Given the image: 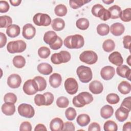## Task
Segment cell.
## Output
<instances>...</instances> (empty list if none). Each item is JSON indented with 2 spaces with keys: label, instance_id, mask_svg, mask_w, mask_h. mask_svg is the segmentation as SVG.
<instances>
[{
  "label": "cell",
  "instance_id": "1",
  "mask_svg": "<svg viewBox=\"0 0 131 131\" xmlns=\"http://www.w3.org/2000/svg\"><path fill=\"white\" fill-rule=\"evenodd\" d=\"M65 47L69 49H80L84 44L83 37L80 34H75L67 36L63 41Z\"/></svg>",
  "mask_w": 131,
  "mask_h": 131
},
{
  "label": "cell",
  "instance_id": "2",
  "mask_svg": "<svg viewBox=\"0 0 131 131\" xmlns=\"http://www.w3.org/2000/svg\"><path fill=\"white\" fill-rule=\"evenodd\" d=\"M93 99L92 94L87 92H82L73 98L72 103L75 107H82L91 103Z\"/></svg>",
  "mask_w": 131,
  "mask_h": 131
},
{
  "label": "cell",
  "instance_id": "3",
  "mask_svg": "<svg viewBox=\"0 0 131 131\" xmlns=\"http://www.w3.org/2000/svg\"><path fill=\"white\" fill-rule=\"evenodd\" d=\"M76 73L79 79L82 83H88L93 77L92 71L90 67L80 66L76 70Z\"/></svg>",
  "mask_w": 131,
  "mask_h": 131
},
{
  "label": "cell",
  "instance_id": "4",
  "mask_svg": "<svg viewBox=\"0 0 131 131\" xmlns=\"http://www.w3.org/2000/svg\"><path fill=\"white\" fill-rule=\"evenodd\" d=\"M27 47V44L23 40H17L8 42L7 46V51L12 54L21 53L24 52Z\"/></svg>",
  "mask_w": 131,
  "mask_h": 131
},
{
  "label": "cell",
  "instance_id": "5",
  "mask_svg": "<svg viewBox=\"0 0 131 131\" xmlns=\"http://www.w3.org/2000/svg\"><path fill=\"white\" fill-rule=\"evenodd\" d=\"M71 56L67 51H61L59 53H54L51 55V61L55 64H59L62 63H67L71 59Z\"/></svg>",
  "mask_w": 131,
  "mask_h": 131
},
{
  "label": "cell",
  "instance_id": "6",
  "mask_svg": "<svg viewBox=\"0 0 131 131\" xmlns=\"http://www.w3.org/2000/svg\"><path fill=\"white\" fill-rule=\"evenodd\" d=\"M79 59L82 62L88 64L95 63L98 60L97 54L93 51L88 50L83 51L79 55Z\"/></svg>",
  "mask_w": 131,
  "mask_h": 131
},
{
  "label": "cell",
  "instance_id": "7",
  "mask_svg": "<svg viewBox=\"0 0 131 131\" xmlns=\"http://www.w3.org/2000/svg\"><path fill=\"white\" fill-rule=\"evenodd\" d=\"M33 21L36 26L46 27L51 24L52 20L48 14L37 13L34 15L33 17Z\"/></svg>",
  "mask_w": 131,
  "mask_h": 131
},
{
  "label": "cell",
  "instance_id": "8",
  "mask_svg": "<svg viewBox=\"0 0 131 131\" xmlns=\"http://www.w3.org/2000/svg\"><path fill=\"white\" fill-rule=\"evenodd\" d=\"M18 112L19 114L27 118H32L35 114V111L33 107L27 103H22L18 106Z\"/></svg>",
  "mask_w": 131,
  "mask_h": 131
},
{
  "label": "cell",
  "instance_id": "9",
  "mask_svg": "<svg viewBox=\"0 0 131 131\" xmlns=\"http://www.w3.org/2000/svg\"><path fill=\"white\" fill-rule=\"evenodd\" d=\"M23 89L24 93L28 95H33L38 91L37 84L34 79H29L25 82Z\"/></svg>",
  "mask_w": 131,
  "mask_h": 131
},
{
  "label": "cell",
  "instance_id": "10",
  "mask_svg": "<svg viewBox=\"0 0 131 131\" xmlns=\"http://www.w3.org/2000/svg\"><path fill=\"white\" fill-rule=\"evenodd\" d=\"M64 88L67 92L70 95H74L77 92L78 84L75 79L74 78H68L64 81Z\"/></svg>",
  "mask_w": 131,
  "mask_h": 131
},
{
  "label": "cell",
  "instance_id": "11",
  "mask_svg": "<svg viewBox=\"0 0 131 131\" xmlns=\"http://www.w3.org/2000/svg\"><path fill=\"white\" fill-rule=\"evenodd\" d=\"M36 34V29L31 24H27L23 28L22 35L27 39L33 38Z\"/></svg>",
  "mask_w": 131,
  "mask_h": 131
},
{
  "label": "cell",
  "instance_id": "12",
  "mask_svg": "<svg viewBox=\"0 0 131 131\" xmlns=\"http://www.w3.org/2000/svg\"><path fill=\"white\" fill-rule=\"evenodd\" d=\"M21 83L20 76L16 74L10 75L7 78V84L12 89H16L20 86Z\"/></svg>",
  "mask_w": 131,
  "mask_h": 131
},
{
  "label": "cell",
  "instance_id": "13",
  "mask_svg": "<svg viewBox=\"0 0 131 131\" xmlns=\"http://www.w3.org/2000/svg\"><path fill=\"white\" fill-rule=\"evenodd\" d=\"M115 74V70L114 67L110 66L104 67L100 71L101 77L105 80L111 79Z\"/></svg>",
  "mask_w": 131,
  "mask_h": 131
},
{
  "label": "cell",
  "instance_id": "14",
  "mask_svg": "<svg viewBox=\"0 0 131 131\" xmlns=\"http://www.w3.org/2000/svg\"><path fill=\"white\" fill-rule=\"evenodd\" d=\"M117 74L122 78H126L128 80H130L131 70L126 65H121L116 68Z\"/></svg>",
  "mask_w": 131,
  "mask_h": 131
},
{
  "label": "cell",
  "instance_id": "15",
  "mask_svg": "<svg viewBox=\"0 0 131 131\" xmlns=\"http://www.w3.org/2000/svg\"><path fill=\"white\" fill-rule=\"evenodd\" d=\"M110 30L113 35L116 36H119L124 33L125 27L124 25L120 23H115L111 26Z\"/></svg>",
  "mask_w": 131,
  "mask_h": 131
},
{
  "label": "cell",
  "instance_id": "16",
  "mask_svg": "<svg viewBox=\"0 0 131 131\" xmlns=\"http://www.w3.org/2000/svg\"><path fill=\"white\" fill-rule=\"evenodd\" d=\"M109 61L117 66H120L123 63V59L121 56V54L117 51H115L109 55Z\"/></svg>",
  "mask_w": 131,
  "mask_h": 131
},
{
  "label": "cell",
  "instance_id": "17",
  "mask_svg": "<svg viewBox=\"0 0 131 131\" xmlns=\"http://www.w3.org/2000/svg\"><path fill=\"white\" fill-rule=\"evenodd\" d=\"M64 123L61 119L55 118L50 123V128L52 131H61L63 130Z\"/></svg>",
  "mask_w": 131,
  "mask_h": 131
},
{
  "label": "cell",
  "instance_id": "18",
  "mask_svg": "<svg viewBox=\"0 0 131 131\" xmlns=\"http://www.w3.org/2000/svg\"><path fill=\"white\" fill-rule=\"evenodd\" d=\"M89 88L93 94H99L102 92L103 86L102 83L99 81L94 80L90 83Z\"/></svg>",
  "mask_w": 131,
  "mask_h": 131
},
{
  "label": "cell",
  "instance_id": "19",
  "mask_svg": "<svg viewBox=\"0 0 131 131\" xmlns=\"http://www.w3.org/2000/svg\"><path fill=\"white\" fill-rule=\"evenodd\" d=\"M59 36L53 31H48L43 35V41L50 46L52 45L58 39Z\"/></svg>",
  "mask_w": 131,
  "mask_h": 131
},
{
  "label": "cell",
  "instance_id": "20",
  "mask_svg": "<svg viewBox=\"0 0 131 131\" xmlns=\"http://www.w3.org/2000/svg\"><path fill=\"white\" fill-rule=\"evenodd\" d=\"M129 112L127 109L120 106L115 112L116 118L119 122H123L128 118Z\"/></svg>",
  "mask_w": 131,
  "mask_h": 131
},
{
  "label": "cell",
  "instance_id": "21",
  "mask_svg": "<svg viewBox=\"0 0 131 131\" xmlns=\"http://www.w3.org/2000/svg\"><path fill=\"white\" fill-rule=\"evenodd\" d=\"M62 81L61 75L57 73H54L50 75L49 77V83L50 85L53 88H58Z\"/></svg>",
  "mask_w": 131,
  "mask_h": 131
},
{
  "label": "cell",
  "instance_id": "22",
  "mask_svg": "<svg viewBox=\"0 0 131 131\" xmlns=\"http://www.w3.org/2000/svg\"><path fill=\"white\" fill-rule=\"evenodd\" d=\"M2 112L6 116H11L15 112V106L14 103L10 102H5L1 107Z\"/></svg>",
  "mask_w": 131,
  "mask_h": 131
},
{
  "label": "cell",
  "instance_id": "23",
  "mask_svg": "<svg viewBox=\"0 0 131 131\" xmlns=\"http://www.w3.org/2000/svg\"><path fill=\"white\" fill-rule=\"evenodd\" d=\"M20 29L19 26L12 24L9 26L6 29V33L7 35L11 38H14L18 36L20 34Z\"/></svg>",
  "mask_w": 131,
  "mask_h": 131
},
{
  "label": "cell",
  "instance_id": "24",
  "mask_svg": "<svg viewBox=\"0 0 131 131\" xmlns=\"http://www.w3.org/2000/svg\"><path fill=\"white\" fill-rule=\"evenodd\" d=\"M37 70L40 73L43 75H48L52 72L53 68L50 64L46 62H42L39 63L37 66Z\"/></svg>",
  "mask_w": 131,
  "mask_h": 131
},
{
  "label": "cell",
  "instance_id": "25",
  "mask_svg": "<svg viewBox=\"0 0 131 131\" xmlns=\"http://www.w3.org/2000/svg\"><path fill=\"white\" fill-rule=\"evenodd\" d=\"M114 113L113 107L110 105H105L100 110V115L104 119H108L112 116Z\"/></svg>",
  "mask_w": 131,
  "mask_h": 131
},
{
  "label": "cell",
  "instance_id": "26",
  "mask_svg": "<svg viewBox=\"0 0 131 131\" xmlns=\"http://www.w3.org/2000/svg\"><path fill=\"white\" fill-rule=\"evenodd\" d=\"M51 26L54 30L59 31L64 29L65 22L64 20L61 18H56L52 20Z\"/></svg>",
  "mask_w": 131,
  "mask_h": 131
},
{
  "label": "cell",
  "instance_id": "27",
  "mask_svg": "<svg viewBox=\"0 0 131 131\" xmlns=\"http://www.w3.org/2000/svg\"><path fill=\"white\" fill-rule=\"evenodd\" d=\"M90 121L91 119L90 116L86 114L79 115L76 119L78 124L81 127H84L88 125L90 122Z\"/></svg>",
  "mask_w": 131,
  "mask_h": 131
},
{
  "label": "cell",
  "instance_id": "28",
  "mask_svg": "<svg viewBox=\"0 0 131 131\" xmlns=\"http://www.w3.org/2000/svg\"><path fill=\"white\" fill-rule=\"evenodd\" d=\"M118 90L122 94H127L130 92L131 85L126 81H122L119 84Z\"/></svg>",
  "mask_w": 131,
  "mask_h": 131
},
{
  "label": "cell",
  "instance_id": "29",
  "mask_svg": "<svg viewBox=\"0 0 131 131\" xmlns=\"http://www.w3.org/2000/svg\"><path fill=\"white\" fill-rule=\"evenodd\" d=\"M108 10L111 14V18L112 19L118 18L122 11L120 7L116 5H113L110 7Z\"/></svg>",
  "mask_w": 131,
  "mask_h": 131
},
{
  "label": "cell",
  "instance_id": "30",
  "mask_svg": "<svg viewBox=\"0 0 131 131\" xmlns=\"http://www.w3.org/2000/svg\"><path fill=\"white\" fill-rule=\"evenodd\" d=\"M13 64L17 68H22L26 64L25 58L21 55L15 56L13 59Z\"/></svg>",
  "mask_w": 131,
  "mask_h": 131
},
{
  "label": "cell",
  "instance_id": "31",
  "mask_svg": "<svg viewBox=\"0 0 131 131\" xmlns=\"http://www.w3.org/2000/svg\"><path fill=\"white\" fill-rule=\"evenodd\" d=\"M89 20L85 18H79L76 22L77 28L81 30H86L89 27Z\"/></svg>",
  "mask_w": 131,
  "mask_h": 131
},
{
  "label": "cell",
  "instance_id": "32",
  "mask_svg": "<svg viewBox=\"0 0 131 131\" xmlns=\"http://www.w3.org/2000/svg\"><path fill=\"white\" fill-rule=\"evenodd\" d=\"M97 33L100 36H105L110 32V27L108 25L103 23L98 25L97 27Z\"/></svg>",
  "mask_w": 131,
  "mask_h": 131
},
{
  "label": "cell",
  "instance_id": "33",
  "mask_svg": "<svg viewBox=\"0 0 131 131\" xmlns=\"http://www.w3.org/2000/svg\"><path fill=\"white\" fill-rule=\"evenodd\" d=\"M102 48L104 51L106 52H111L113 51L115 48V42L111 39H107L103 42Z\"/></svg>",
  "mask_w": 131,
  "mask_h": 131
},
{
  "label": "cell",
  "instance_id": "34",
  "mask_svg": "<svg viewBox=\"0 0 131 131\" xmlns=\"http://www.w3.org/2000/svg\"><path fill=\"white\" fill-rule=\"evenodd\" d=\"M68 12L67 7L63 4L57 5L54 9V12L58 16H64Z\"/></svg>",
  "mask_w": 131,
  "mask_h": 131
},
{
  "label": "cell",
  "instance_id": "35",
  "mask_svg": "<svg viewBox=\"0 0 131 131\" xmlns=\"http://www.w3.org/2000/svg\"><path fill=\"white\" fill-rule=\"evenodd\" d=\"M33 79L37 84L38 91L41 92L46 89L47 86V82L43 77L40 76H35Z\"/></svg>",
  "mask_w": 131,
  "mask_h": 131
},
{
  "label": "cell",
  "instance_id": "36",
  "mask_svg": "<svg viewBox=\"0 0 131 131\" xmlns=\"http://www.w3.org/2000/svg\"><path fill=\"white\" fill-rule=\"evenodd\" d=\"M119 17L123 21H130L131 20V8H128L122 11L120 14Z\"/></svg>",
  "mask_w": 131,
  "mask_h": 131
},
{
  "label": "cell",
  "instance_id": "37",
  "mask_svg": "<svg viewBox=\"0 0 131 131\" xmlns=\"http://www.w3.org/2000/svg\"><path fill=\"white\" fill-rule=\"evenodd\" d=\"M91 1L86 0H70L69 1V5L73 9H77Z\"/></svg>",
  "mask_w": 131,
  "mask_h": 131
},
{
  "label": "cell",
  "instance_id": "38",
  "mask_svg": "<svg viewBox=\"0 0 131 131\" xmlns=\"http://www.w3.org/2000/svg\"><path fill=\"white\" fill-rule=\"evenodd\" d=\"M12 18L7 15H4L0 16V27L8 28L9 26L12 25Z\"/></svg>",
  "mask_w": 131,
  "mask_h": 131
},
{
  "label": "cell",
  "instance_id": "39",
  "mask_svg": "<svg viewBox=\"0 0 131 131\" xmlns=\"http://www.w3.org/2000/svg\"><path fill=\"white\" fill-rule=\"evenodd\" d=\"M104 131H117L118 129L117 124L112 120L106 121L103 125Z\"/></svg>",
  "mask_w": 131,
  "mask_h": 131
},
{
  "label": "cell",
  "instance_id": "40",
  "mask_svg": "<svg viewBox=\"0 0 131 131\" xmlns=\"http://www.w3.org/2000/svg\"><path fill=\"white\" fill-rule=\"evenodd\" d=\"M97 17H99L102 20L106 21L111 18V14L108 10L105 9L103 7L98 12Z\"/></svg>",
  "mask_w": 131,
  "mask_h": 131
},
{
  "label": "cell",
  "instance_id": "41",
  "mask_svg": "<svg viewBox=\"0 0 131 131\" xmlns=\"http://www.w3.org/2000/svg\"><path fill=\"white\" fill-rule=\"evenodd\" d=\"M50 50L47 47H41L38 50V54L41 58H47L50 55Z\"/></svg>",
  "mask_w": 131,
  "mask_h": 131
},
{
  "label": "cell",
  "instance_id": "42",
  "mask_svg": "<svg viewBox=\"0 0 131 131\" xmlns=\"http://www.w3.org/2000/svg\"><path fill=\"white\" fill-rule=\"evenodd\" d=\"M69 104V99L64 96L59 97L56 100V105L60 108H66L68 106Z\"/></svg>",
  "mask_w": 131,
  "mask_h": 131
},
{
  "label": "cell",
  "instance_id": "43",
  "mask_svg": "<svg viewBox=\"0 0 131 131\" xmlns=\"http://www.w3.org/2000/svg\"><path fill=\"white\" fill-rule=\"evenodd\" d=\"M106 101L111 104H117L120 101V98L119 96L115 93H111L107 95Z\"/></svg>",
  "mask_w": 131,
  "mask_h": 131
},
{
  "label": "cell",
  "instance_id": "44",
  "mask_svg": "<svg viewBox=\"0 0 131 131\" xmlns=\"http://www.w3.org/2000/svg\"><path fill=\"white\" fill-rule=\"evenodd\" d=\"M76 115L77 114H76V110L72 107H70L66 110L65 116L66 118L68 120H70V121L73 120L75 118Z\"/></svg>",
  "mask_w": 131,
  "mask_h": 131
},
{
  "label": "cell",
  "instance_id": "45",
  "mask_svg": "<svg viewBox=\"0 0 131 131\" xmlns=\"http://www.w3.org/2000/svg\"><path fill=\"white\" fill-rule=\"evenodd\" d=\"M4 101L5 102H10L15 103L17 101V97L13 93H8L5 95L4 97Z\"/></svg>",
  "mask_w": 131,
  "mask_h": 131
},
{
  "label": "cell",
  "instance_id": "46",
  "mask_svg": "<svg viewBox=\"0 0 131 131\" xmlns=\"http://www.w3.org/2000/svg\"><path fill=\"white\" fill-rule=\"evenodd\" d=\"M34 102L37 106L45 105L46 98L43 94H36L34 97Z\"/></svg>",
  "mask_w": 131,
  "mask_h": 131
},
{
  "label": "cell",
  "instance_id": "47",
  "mask_svg": "<svg viewBox=\"0 0 131 131\" xmlns=\"http://www.w3.org/2000/svg\"><path fill=\"white\" fill-rule=\"evenodd\" d=\"M46 98V106L51 105L54 100V95L51 92H46L43 94Z\"/></svg>",
  "mask_w": 131,
  "mask_h": 131
},
{
  "label": "cell",
  "instance_id": "48",
  "mask_svg": "<svg viewBox=\"0 0 131 131\" xmlns=\"http://www.w3.org/2000/svg\"><path fill=\"white\" fill-rule=\"evenodd\" d=\"M130 102H131V97L130 96L126 97L123 100L120 106L127 109L128 111H129L130 112V110H131Z\"/></svg>",
  "mask_w": 131,
  "mask_h": 131
},
{
  "label": "cell",
  "instance_id": "49",
  "mask_svg": "<svg viewBox=\"0 0 131 131\" xmlns=\"http://www.w3.org/2000/svg\"><path fill=\"white\" fill-rule=\"evenodd\" d=\"M32 130V125L28 121L23 122L19 127L20 131H31Z\"/></svg>",
  "mask_w": 131,
  "mask_h": 131
},
{
  "label": "cell",
  "instance_id": "50",
  "mask_svg": "<svg viewBox=\"0 0 131 131\" xmlns=\"http://www.w3.org/2000/svg\"><path fill=\"white\" fill-rule=\"evenodd\" d=\"M10 6L8 3L5 1H0V12L6 13L9 10Z\"/></svg>",
  "mask_w": 131,
  "mask_h": 131
},
{
  "label": "cell",
  "instance_id": "51",
  "mask_svg": "<svg viewBox=\"0 0 131 131\" xmlns=\"http://www.w3.org/2000/svg\"><path fill=\"white\" fill-rule=\"evenodd\" d=\"M130 42H131V36L130 35H125L123 38V43L124 48L128 49L130 51Z\"/></svg>",
  "mask_w": 131,
  "mask_h": 131
},
{
  "label": "cell",
  "instance_id": "52",
  "mask_svg": "<svg viewBox=\"0 0 131 131\" xmlns=\"http://www.w3.org/2000/svg\"><path fill=\"white\" fill-rule=\"evenodd\" d=\"M62 40L60 37H58L57 40L52 45L50 46V47L51 49L54 50H56L60 49L62 47Z\"/></svg>",
  "mask_w": 131,
  "mask_h": 131
},
{
  "label": "cell",
  "instance_id": "53",
  "mask_svg": "<svg viewBox=\"0 0 131 131\" xmlns=\"http://www.w3.org/2000/svg\"><path fill=\"white\" fill-rule=\"evenodd\" d=\"M75 129V126H74V124L72 122L67 121V122H66L64 123V126H63V128L62 130H64V131H66V130L74 131Z\"/></svg>",
  "mask_w": 131,
  "mask_h": 131
},
{
  "label": "cell",
  "instance_id": "54",
  "mask_svg": "<svg viewBox=\"0 0 131 131\" xmlns=\"http://www.w3.org/2000/svg\"><path fill=\"white\" fill-rule=\"evenodd\" d=\"M103 7V6L100 4H96L95 5H94L92 8L91 10V12L92 13V14L95 16V17H97V14L98 12L99 11V10L102 9Z\"/></svg>",
  "mask_w": 131,
  "mask_h": 131
},
{
  "label": "cell",
  "instance_id": "55",
  "mask_svg": "<svg viewBox=\"0 0 131 131\" xmlns=\"http://www.w3.org/2000/svg\"><path fill=\"white\" fill-rule=\"evenodd\" d=\"M101 130L100 125L97 122H92L90 124L88 127L89 131H100Z\"/></svg>",
  "mask_w": 131,
  "mask_h": 131
},
{
  "label": "cell",
  "instance_id": "56",
  "mask_svg": "<svg viewBox=\"0 0 131 131\" xmlns=\"http://www.w3.org/2000/svg\"><path fill=\"white\" fill-rule=\"evenodd\" d=\"M0 38H1V42H0V48H2L4 47L6 42H7V37L5 34L2 32L0 33Z\"/></svg>",
  "mask_w": 131,
  "mask_h": 131
},
{
  "label": "cell",
  "instance_id": "57",
  "mask_svg": "<svg viewBox=\"0 0 131 131\" xmlns=\"http://www.w3.org/2000/svg\"><path fill=\"white\" fill-rule=\"evenodd\" d=\"M39 130H43V131H47V129L46 128V126L42 124H38L36 125L34 131H39Z\"/></svg>",
  "mask_w": 131,
  "mask_h": 131
},
{
  "label": "cell",
  "instance_id": "58",
  "mask_svg": "<svg viewBox=\"0 0 131 131\" xmlns=\"http://www.w3.org/2000/svg\"><path fill=\"white\" fill-rule=\"evenodd\" d=\"M122 130L123 131H130L131 130V123L130 122H126L124 124L122 128Z\"/></svg>",
  "mask_w": 131,
  "mask_h": 131
},
{
  "label": "cell",
  "instance_id": "59",
  "mask_svg": "<svg viewBox=\"0 0 131 131\" xmlns=\"http://www.w3.org/2000/svg\"><path fill=\"white\" fill-rule=\"evenodd\" d=\"M9 2H10V4H11L12 6L16 7V6H19V5L20 4V3H21V0H16V1H14V0H12H12H10V1H9Z\"/></svg>",
  "mask_w": 131,
  "mask_h": 131
},
{
  "label": "cell",
  "instance_id": "60",
  "mask_svg": "<svg viewBox=\"0 0 131 131\" xmlns=\"http://www.w3.org/2000/svg\"><path fill=\"white\" fill-rule=\"evenodd\" d=\"M114 1H111V0H107V1H102V2L105 3V4L107 5H110L112 3H113Z\"/></svg>",
  "mask_w": 131,
  "mask_h": 131
},
{
  "label": "cell",
  "instance_id": "61",
  "mask_svg": "<svg viewBox=\"0 0 131 131\" xmlns=\"http://www.w3.org/2000/svg\"><path fill=\"white\" fill-rule=\"evenodd\" d=\"M130 57H131V56H130V55H129L128 57H127V59H126V62H127V64H128L129 66H131V63H130V62H131Z\"/></svg>",
  "mask_w": 131,
  "mask_h": 131
}]
</instances>
